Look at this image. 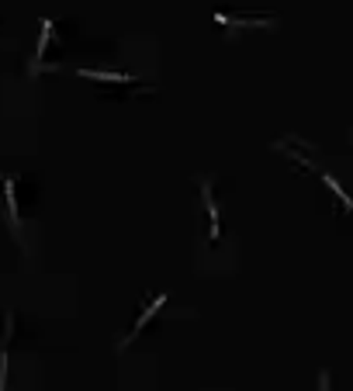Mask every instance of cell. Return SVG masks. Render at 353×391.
<instances>
[{"instance_id": "1", "label": "cell", "mask_w": 353, "mask_h": 391, "mask_svg": "<svg viewBox=\"0 0 353 391\" xmlns=\"http://www.w3.org/2000/svg\"><path fill=\"white\" fill-rule=\"evenodd\" d=\"M163 301H166V294H156V298H153V305H146V312H142V315H139V322H135V325H132V332H128V336H125V339H122V343H128V339H132V336H139V332H142V325H146V322H149V315H153V312H156V308H160V305H163Z\"/></svg>"}, {"instance_id": "2", "label": "cell", "mask_w": 353, "mask_h": 391, "mask_svg": "<svg viewBox=\"0 0 353 391\" xmlns=\"http://www.w3.org/2000/svg\"><path fill=\"white\" fill-rule=\"evenodd\" d=\"M4 184V194H8V218H11V229H18V204H15V180L11 177H4L0 180Z\"/></svg>"}, {"instance_id": "3", "label": "cell", "mask_w": 353, "mask_h": 391, "mask_svg": "<svg viewBox=\"0 0 353 391\" xmlns=\"http://www.w3.org/2000/svg\"><path fill=\"white\" fill-rule=\"evenodd\" d=\"M201 194H204V204H208V218H211V239L218 236V208L211 201V184H201Z\"/></svg>"}, {"instance_id": "4", "label": "cell", "mask_w": 353, "mask_h": 391, "mask_svg": "<svg viewBox=\"0 0 353 391\" xmlns=\"http://www.w3.org/2000/svg\"><path fill=\"white\" fill-rule=\"evenodd\" d=\"M80 77H87V80H104V84H132V77H118V73H94V70H80Z\"/></svg>"}, {"instance_id": "5", "label": "cell", "mask_w": 353, "mask_h": 391, "mask_svg": "<svg viewBox=\"0 0 353 391\" xmlns=\"http://www.w3.org/2000/svg\"><path fill=\"white\" fill-rule=\"evenodd\" d=\"M49 39H53V21H42V39H39V49H35V66H32V70H39V59L46 56Z\"/></svg>"}, {"instance_id": "6", "label": "cell", "mask_w": 353, "mask_h": 391, "mask_svg": "<svg viewBox=\"0 0 353 391\" xmlns=\"http://www.w3.org/2000/svg\"><path fill=\"white\" fill-rule=\"evenodd\" d=\"M0 391H8V350H0Z\"/></svg>"}]
</instances>
